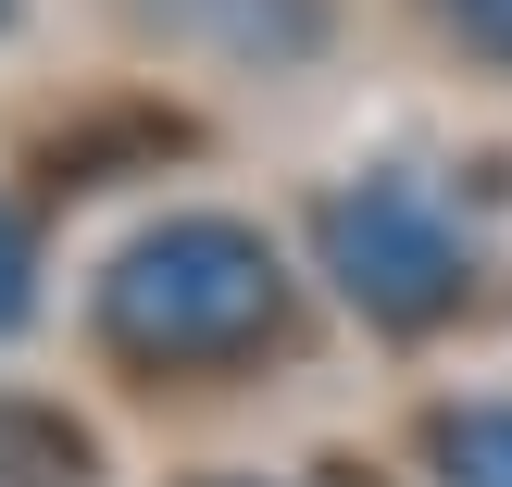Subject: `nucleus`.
<instances>
[{"label":"nucleus","mask_w":512,"mask_h":487,"mask_svg":"<svg viewBox=\"0 0 512 487\" xmlns=\"http://www.w3.org/2000/svg\"><path fill=\"white\" fill-rule=\"evenodd\" d=\"M288 338V263L238 213H163L100 263V350L138 375H238Z\"/></svg>","instance_id":"obj_1"},{"label":"nucleus","mask_w":512,"mask_h":487,"mask_svg":"<svg viewBox=\"0 0 512 487\" xmlns=\"http://www.w3.org/2000/svg\"><path fill=\"white\" fill-rule=\"evenodd\" d=\"M438 25L475 50V63H500V75H512V0H438Z\"/></svg>","instance_id":"obj_4"},{"label":"nucleus","mask_w":512,"mask_h":487,"mask_svg":"<svg viewBox=\"0 0 512 487\" xmlns=\"http://www.w3.org/2000/svg\"><path fill=\"white\" fill-rule=\"evenodd\" d=\"M25 313H38V250H25V225L0 213V338H13Z\"/></svg>","instance_id":"obj_5"},{"label":"nucleus","mask_w":512,"mask_h":487,"mask_svg":"<svg viewBox=\"0 0 512 487\" xmlns=\"http://www.w3.org/2000/svg\"><path fill=\"white\" fill-rule=\"evenodd\" d=\"M425 463H438V487H512V400L425 413Z\"/></svg>","instance_id":"obj_3"},{"label":"nucleus","mask_w":512,"mask_h":487,"mask_svg":"<svg viewBox=\"0 0 512 487\" xmlns=\"http://www.w3.org/2000/svg\"><path fill=\"white\" fill-rule=\"evenodd\" d=\"M313 250H325V275H338V300H350L363 325H388V338L450 325V313H463V288H475L463 225H450L413 175L325 188V200H313Z\"/></svg>","instance_id":"obj_2"},{"label":"nucleus","mask_w":512,"mask_h":487,"mask_svg":"<svg viewBox=\"0 0 512 487\" xmlns=\"http://www.w3.org/2000/svg\"><path fill=\"white\" fill-rule=\"evenodd\" d=\"M0 25H13V0H0Z\"/></svg>","instance_id":"obj_6"}]
</instances>
